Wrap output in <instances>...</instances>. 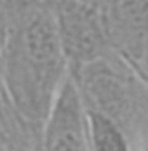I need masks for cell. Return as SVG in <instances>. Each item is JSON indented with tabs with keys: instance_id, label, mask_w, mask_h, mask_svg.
<instances>
[{
	"instance_id": "obj_6",
	"label": "cell",
	"mask_w": 148,
	"mask_h": 151,
	"mask_svg": "<svg viewBox=\"0 0 148 151\" xmlns=\"http://www.w3.org/2000/svg\"><path fill=\"white\" fill-rule=\"evenodd\" d=\"M88 115L92 151H132L131 138L115 122L96 113L88 111Z\"/></svg>"
},
{
	"instance_id": "obj_1",
	"label": "cell",
	"mask_w": 148,
	"mask_h": 151,
	"mask_svg": "<svg viewBox=\"0 0 148 151\" xmlns=\"http://www.w3.org/2000/svg\"><path fill=\"white\" fill-rule=\"evenodd\" d=\"M69 73L56 13L38 3L11 8L0 78L11 107L29 127L42 132Z\"/></svg>"
},
{
	"instance_id": "obj_2",
	"label": "cell",
	"mask_w": 148,
	"mask_h": 151,
	"mask_svg": "<svg viewBox=\"0 0 148 151\" xmlns=\"http://www.w3.org/2000/svg\"><path fill=\"white\" fill-rule=\"evenodd\" d=\"M89 113H96L131 135L148 126V81L132 65L112 52L70 70Z\"/></svg>"
},
{
	"instance_id": "obj_5",
	"label": "cell",
	"mask_w": 148,
	"mask_h": 151,
	"mask_svg": "<svg viewBox=\"0 0 148 151\" xmlns=\"http://www.w3.org/2000/svg\"><path fill=\"white\" fill-rule=\"evenodd\" d=\"M42 151H92L89 115L70 73L42 127Z\"/></svg>"
},
{
	"instance_id": "obj_4",
	"label": "cell",
	"mask_w": 148,
	"mask_h": 151,
	"mask_svg": "<svg viewBox=\"0 0 148 151\" xmlns=\"http://www.w3.org/2000/svg\"><path fill=\"white\" fill-rule=\"evenodd\" d=\"M102 14L112 50L148 81V0H105Z\"/></svg>"
},
{
	"instance_id": "obj_7",
	"label": "cell",
	"mask_w": 148,
	"mask_h": 151,
	"mask_svg": "<svg viewBox=\"0 0 148 151\" xmlns=\"http://www.w3.org/2000/svg\"><path fill=\"white\" fill-rule=\"evenodd\" d=\"M10 22H11V8L5 6L0 0V62L6 46L8 34H10Z\"/></svg>"
},
{
	"instance_id": "obj_3",
	"label": "cell",
	"mask_w": 148,
	"mask_h": 151,
	"mask_svg": "<svg viewBox=\"0 0 148 151\" xmlns=\"http://www.w3.org/2000/svg\"><path fill=\"white\" fill-rule=\"evenodd\" d=\"M56 21L69 72L115 52L107 35L102 10L86 0H62Z\"/></svg>"
}]
</instances>
